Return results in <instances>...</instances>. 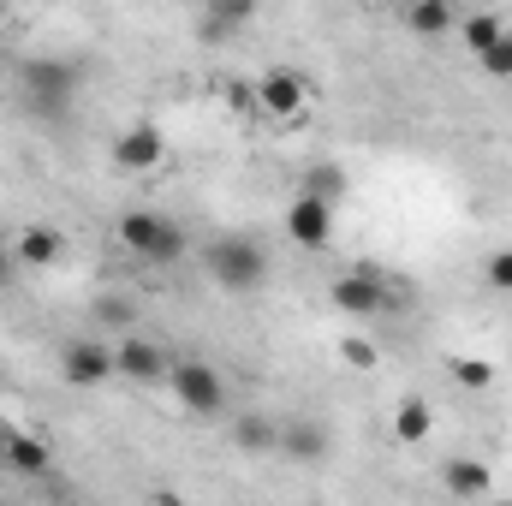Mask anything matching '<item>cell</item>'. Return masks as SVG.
<instances>
[{
    "label": "cell",
    "mask_w": 512,
    "mask_h": 506,
    "mask_svg": "<svg viewBox=\"0 0 512 506\" xmlns=\"http://www.w3.org/2000/svg\"><path fill=\"white\" fill-rule=\"evenodd\" d=\"M167 387L191 417H227V381L209 358H173L167 364Z\"/></svg>",
    "instance_id": "cell-3"
},
{
    "label": "cell",
    "mask_w": 512,
    "mask_h": 506,
    "mask_svg": "<svg viewBox=\"0 0 512 506\" xmlns=\"http://www.w3.org/2000/svg\"><path fill=\"white\" fill-rule=\"evenodd\" d=\"M256 6H262V0H203L197 36H203V42H215V48H221V42H233V36L256 18Z\"/></svg>",
    "instance_id": "cell-10"
},
{
    "label": "cell",
    "mask_w": 512,
    "mask_h": 506,
    "mask_svg": "<svg viewBox=\"0 0 512 506\" xmlns=\"http://www.w3.org/2000/svg\"><path fill=\"white\" fill-rule=\"evenodd\" d=\"M12 268H18V262H12V256H0V286L12 280Z\"/></svg>",
    "instance_id": "cell-26"
},
{
    "label": "cell",
    "mask_w": 512,
    "mask_h": 506,
    "mask_svg": "<svg viewBox=\"0 0 512 506\" xmlns=\"http://www.w3.org/2000/svg\"><path fill=\"white\" fill-rule=\"evenodd\" d=\"M96 316H102L108 328H131V304H126V298H102V310H96Z\"/></svg>",
    "instance_id": "cell-25"
},
{
    "label": "cell",
    "mask_w": 512,
    "mask_h": 506,
    "mask_svg": "<svg viewBox=\"0 0 512 506\" xmlns=\"http://www.w3.org/2000/svg\"><path fill=\"white\" fill-rule=\"evenodd\" d=\"M12 262H18V268H54V262H66V233L48 227V221L18 227V239H12Z\"/></svg>",
    "instance_id": "cell-9"
},
{
    "label": "cell",
    "mask_w": 512,
    "mask_h": 506,
    "mask_svg": "<svg viewBox=\"0 0 512 506\" xmlns=\"http://www.w3.org/2000/svg\"><path fill=\"white\" fill-rule=\"evenodd\" d=\"M441 489L453 501H483V495H495V471L483 459H447L441 465Z\"/></svg>",
    "instance_id": "cell-14"
},
{
    "label": "cell",
    "mask_w": 512,
    "mask_h": 506,
    "mask_svg": "<svg viewBox=\"0 0 512 506\" xmlns=\"http://www.w3.org/2000/svg\"><path fill=\"white\" fill-rule=\"evenodd\" d=\"M304 191H316V197L334 203V197L346 191V179H340V167H310V173H304Z\"/></svg>",
    "instance_id": "cell-24"
},
{
    "label": "cell",
    "mask_w": 512,
    "mask_h": 506,
    "mask_svg": "<svg viewBox=\"0 0 512 506\" xmlns=\"http://www.w3.org/2000/svg\"><path fill=\"white\" fill-rule=\"evenodd\" d=\"M477 60H483V72H489V78H501V84H512V30L501 36V42H495V48H483Z\"/></svg>",
    "instance_id": "cell-22"
},
{
    "label": "cell",
    "mask_w": 512,
    "mask_h": 506,
    "mask_svg": "<svg viewBox=\"0 0 512 506\" xmlns=\"http://www.w3.org/2000/svg\"><path fill=\"white\" fill-rule=\"evenodd\" d=\"M108 155H114L120 173H161V167H167V137H161L155 120H131V126L114 137Z\"/></svg>",
    "instance_id": "cell-5"
},
{
    "label": "cell",
    "mask_w": 512,
    "mask_h": 506,
    "mask_svg": "<svg viewBox=\"0 0 512 506\" xmlns=\"http://www.w3.org/2000/svg\"><path fill=\"white\" fill-rule=\"evenodd\" d=\"M399 24H405L411 36L435 42V36L459 30V12H453V0H399Z\"/></svg>",
    "instance_id": "cell-13"
},
{
    "label": "cell",
    "mask_w": 512,
    "mask_h": 506,
    "mask_svg": "<svg viewBox=\"0 0 512 506\" xmlns=\"http://www.w3.org/2000/svg\"><path fill=\"white\" fill-rule=\"evenodd\" d=\"M286 239L304 245V251H322V245L334 239V203L316 197V191H298V197L286 203Z\"/></svg>",
    "instance_id": "cell-6"
},
{
    "label": "cell",
    "mask_w": 512,
    "mask_h": 506,
    "mask_svg": "<svg viewBox=\"0 0 512 506\" xmlns=\"http://www.w3.org/2000/svg\"><path fill=\"white\" fill-rule=\"evenodd\" d=\"M435 435V405L429 399H399V411H393V441L399 447H423Z\"/></svg>",
    "instance_id": "cell-17"
},
{
    "label": "cell",
    "mask_w": 512,
    "mask_h": 506,
    "mask_svg": "<svg viewBox=\"0 0 512 506\" xmlns=\"http://www.w3.org/2000/svg\"><path fill=\"white\" fill-rule=\"evenodd\" d=\"M0 465H6V471H18V477H42V471L54 465V453H48V441H42V435L12 429V435H6V447H0Z\"/></svg>",
    "instance_id": "cell-15"
},
{
    "label": "cell",
    "mask_w": 512,
    "mask_h": 506,
    "mask_svg": "<svg viewBox=\"0 0 512 506\" xmlns=\"http://www.w3.org/2000/svg\"><path fill=\"white\" fill-rule=\"evenodd\" d=\"M114 233H120L126 256L149 262V268H173V262L185 256V227H179L173 215H161V209H126V215L114 221Z\"/></svg>",
    "instance_id": "cell-1"
},
{
    "label": "cell",
    "mask_w": 512,
    "mask_h": 506,
    "mask_svg": "<svg viewBox=\"0 0 512 506\" xmlns=\"http://www.w3.org/2000/svg\"><path fill=\"white\" fill-rule=\"evenodd\" d=\"M447 376L459 381L465 393H495V364L489 358H471V352L465 358H447Z\"/></svg>",
    "instance_id": "cell-20"
},
{
    "label": "cell",
    "mask_w": 512,
    "mask_h": 506,
    "mask_svg": "<svg viewBox=\"0 0 512 506\" xmlns=\"http://www.w3.org/2000/svg\"><path fill=\"white\" fill-rule=\"evenodd\" d=\"M233 441H239L245 453H280V423L262 417V411H245V417L233 423Z\"/></svg>",
    "instance_id": "cell-18"
},
{
    "label": "cell",
    "mask_w": 512,
    "mask_h": 506,
    "mask_svg": "<svg viewBox=\"0 0 512 506\" xmlns=\"http://www.w3.org/2000/svg\"><path fill=\"white\" fill-rule=\"evenodd\" d=\"M251 108L262 120H274V126L304 120V108H310V78H304L298 66H268L251 90Z\"/></svg>",
    "instance_id": "cell-4"
},
{
    "label": "cell",
    "mask_w": 512,
    "mask_h": 506,
    "mask_svg": "<svg viewBox=\"0 0 512 506\" xmlns=\"http://www.w3.org/2000/svg\"><path fill=\"white\" fill-rule=\"evenodd\" d=\"M340 358H346L352 370H376V364H382L376 340H364V334H346V340H340Z\"/></svg>",
    "instance_id": "cell-21"
},
{
    "label": "cell",
    "mask_w": 512,
    "mask_h": 506,
    "mask_svg": "<svg viewBox=\"0 0 512 506\" xmlns=\"http://www.w3.org/2000/svg\"><path fill=\"white\" fill-rule=\"evenodd\" d=\"M24 96H30L36 108H66V102H72V72H66L60 60H30V66H24Z\"/></svg>",
    "instance_id": "cell-12"
},
{
    "label": "cell",
    "mask_w": 512,
    "mask_h": 506,
    "mask_svg": "<svg viewBox=\"0 0 512 506\" xmlns=\"http://www.w3.org/2000/svg\"><path fill=\"white\" fill-rule=\"evenodd\" d=\"M483 280H489L495 292H512V245H501V251L483 256Z\"/></svg>",
    "instance_id": "cell-23"
},
{
    "label": "cell",
    "mask_w": 512,
    "mask_h": 506,
    "mask_svg": "<svg viewBox=\"0 0 512 506\" xmlns=\"http://www.w3.org/2000/svg\"><path fill=\"white\" fill-rule=\"evenodd\" d=\"M203 268H209V280L221 292H256L268 280V251L256 239H245V233H233V239H215L203 251Z\"/></svg>",
    "instance_id": "cell-2"
},
{
    "label": "cell",
    "mask_w": 512,
    "mask_h": 506,
    "mask_svg": "<svg viewBox=\"0 0 512 506\" xmlns=\"http://www.w3.org/2000/svg\"><path fill=\"white\" fill-rule=\"evenodd\" d=\"M280 459H304V465L328 459V429H322L316 417H304V423H286V429H280Z\"/></svg>",
    "instance_id": "cell-16"
},
{
    "label": "cell",
    "mask_w": 512,
    "mask_h": 506,
    "mask_svg": "<svg viewBox=\"0 0 512 506\" xmlns=\"http://www.w3.org/2000/svg\"><path fill=\"white\" fill-rule=\"evenodd\" d=\"M60 376L66 387H102V381H114V346H102V340H66L60 346Z\"/></svg>",
    "instance_id": "cell-8"
},
{
    "label": "cell",
    "mask_w": 512,
    "mask_h": 506,
    "mask_svg": "<svg viewBox=\"0 0 512 506\" xmlns=\"http://www.w3.org/2000/svg\"><path fill=\"white\" fill-rule=\"evenodd\" d=\"M328 298H334L340 316H376L387 304V286H382V274H376V262H358V268H346L328 286Z\"/></svg>",
    "instance_id": "cell-7"
},
{
    "label": "cell",
    "mask_w": 512,
    "mask_h": 506,
    "mask_svg": "<svg viewBox=\"0 0 512 506\" xmlns=\"http://www.w3.org/2000/svg\"><path fill=\"white\" fill-rule=\"evenodd\" d=\"M507 36V24H501V12H471V18H459V42L471 48V54H483V48H495Z\"/></svg>",
    "instance_id": "cell-19"
},
{
    "label": "cell",
    "mask_w": 512,
    "mask_h": 506,
    "mask_svg": "<svg viewBox=\"0 0 512 506\" xmlns=\"http://www.w3.org/2000/svg\"><path fill=\"white\" fill-rule=\"evenodd\" d=\"M167 364H173V358H167V346H155V340H137V334H131V340L114 346V370L126 381H167Z\"/></svg>",
    "instance_id": "cell-11"
},
{
    "label": "cell",
    "mask_w": 512,
    "mask_h": 506,
    "mask_svg": "<svg viewBox=\"0 0 512 506\" xmlns=\"http://www.w3.org/2000/svg\"><path fill=\"white\" fill-rule=\"evenodd\" d=\"M393 6H399V0H393Z\"/></svg>",
    "instance_id": "cell-27"
}]
</instances>
